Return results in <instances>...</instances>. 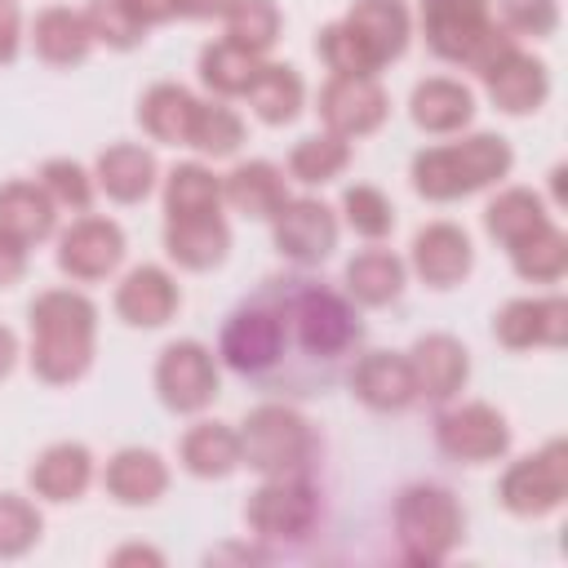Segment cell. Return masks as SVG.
I'll list each match as a JSON object with an SVG mask.
<instances>
[{
    "label": "cell",
    "instance_id": "1",
    "mask_svg": "<svg viewBox=\"0 0 568 568\" xmlns=\"http://www.w3.org/2000/svg\"><path fill=\"white\" fill-rule=\"evenodd\" d=\"M364 346L346 293L315 275L262 280L222 324L217 351L231 373L271 395H315L342 382Z\"/></svg>",
    "mask_w": 568,
    "mask_h": 568
},
{
    "label": "cell",
    "instance_id": "2",
    "mask_svg": "<svg viewBox=\"0 0 568 568\" xmlns=\"http://www.w3.org/2000/svg\"><path fill=\"white\" fill-rule=\"evenodd\" d=\"M93 359V302L71 288L31 302V368L44 382H75Z\"/></svg>",
    "mask_w": 568,
    "mask_h": 568
},
{
    "label": "cell",
    "instance_id": "3",
    "mask_svg": "<svg viewBox=\"0 0 568 568\" xmlns=\"http://www.w3.org/2000/svg\"><path fill=\"white\" fill-rule=\"evenodd\" d=\"M510 169V146L497 133H475L453 146H430L413 160V186L426 200H457L470 195Z\"/></svg>",
    "mask_w": 568,
    "mask_h": 568
},
{
    "label": "cell",
    "instance_id": "4",
    "mask_svg": "<svg viewBox=\"0 0 568 568\" xmlns=\"http://www.w3.org/2000/svg\"><path fill=\"white\" fill-rule=\"evenodd\" d=\"M426 44L448 62H470L479 75L506 58L515 44L506 31L493 27L488 0H422Z\"/></svg>",
    "mask_w": 568,
    "mask_h": 568
},
{
    "label": "cell",
    "instance_id": "5",
    "mask_svg": "<svg viewBox=\"0 0 568 568\" xmlns=\"http://www.w3.org/2000/svg\"><path fill=\"white\" fill-rule=\"evenodd\" d=\"M311 457H315V435L297 413L280 404H262L248 413L240 430V462L266 475H302Z\"/></svg>",
    "mask_w": 568,
    "mask_h": 568
},
{
    "label": "cell",
    "instance_id": "6",
    "mask_svg": "<svg viewBox=\"0 0 568 568\" xmlns=\"http://www.w3.org/2000/svg\"><path fill=\"white\" fill-rule=\"evenodd\" d=\"M395 532H399V546L408 559L435 564L462 537V510L444 488L417 484V488L399 493V501H395Z\"/></svg>",
    "mask_w": 568,
    "mask_h": 568
},
{
    "label": "cell",
    "instance_id": "7",
    "mask_svg": "<svg viewBox=\"0 0 568 568\" xmlns=\"http://www.w3.org/2000/svg\"><path fill=\"white\" fill-rule=\"evenodd\" d=\"M248 528L266 541H293V537H306L320 519V493L302 479V475H275L271 484H262L253 497H248V510H244Z\"/></svg>",
    "mask_w": 568,
    "mask_h": 568
},
{
    "label": "cell",
    "instance_id": "8",
    "mask_svg": "<svg viewBox=\"0 0 568 568\" xmlns=\"http://www.w3.org/2000/svg\"><path fill=\"white\" fill-rule=\"evenodd\" d=\"M155 386H160V399H164L173 413H195V408H204V404L217 395L213 355H209L200 342H173V346H164V355H160V364H155Z\"/></svg>",
    "mask_w": 568,
    "mask_h": 568
},
{
    "label": "cell",
    "instance_id": "9",
    "mask_svg": "<svg viewBox=\"0 0 568 568\" xmlns=\"http://www.w3.org/2000/svg\"><path fill=\"white\" fill-rule=\"evenodd\" d=\"M320 115L337 138H355L386 120V93L373 75H333L320 89Z\"/></svg>",
    "mask_w": 568,
    "mask_h": 568
},
{
    "label": "cell",
    "instance_id": "10",
    "mask_svg": "<svg viewBox=\"0 0 568 568\" xmlns=\"http://www.w3.org/2000/svg\"><path fill=\"white\" fill-rule=\"evenodd\" d=\"M435 439L457 462H493L497 453H506L510 430H506L501 413H493L488 404H466V408L439 417Z\"/></svg>",
    "mask_w": 568,
    "mask_h": 568
},
{
    "label": "cell",
    "instance_id": "11",
    "mask_svg": "<svg viewBox=\"0 0 568 568\" xmlns=\"http://www.w3.org/2000/svg\"><path fill=\"white\" fill-rule=\"evenodd\" d=\"M120 257H124V231L106 217H80L58 244V266L75 280H102L120 266Z\"/></svg>",
    "mask_w": 568,
    "mask_h": 568
},
{
    "label": "cell",
    "instance_id": "12",
    "mask_svg": "<svg viewBox=\"0 0 568 568\" xmlns=\"http://www.w3.org/2000/svg\"><path fill=\"white\" fill-rule=\"evenodd\" d=\"M337 244V222L320 200H284L275 213V248L293 262H320Z\"/></svg>",
    "mask_w": 568,
    "mask_h": 568
},
{
    "label": "cell",
    "instance_id": "13",
    "mask_svg": "<svg viewBox=\"0 0 568 568\" xmlns=\"http://www.w3.org/2000/svg\"><path fill=\"white\" fill-rule=\"evenodd\" d=\"M564 444H550L537 457H524L506 479H501V497L510 510L519 515H541L550 506H559L564 497Z\"/></svg>",
    "mask_w": 568,
    "mask_h": 568
},
{
    "label": "cell",
    "instance_id": "14",
    "mask_svg": "<svg viewBox=\"0 0 568 568\" xmlns=\"http://www.w3.org/2000/svg\"><path fill=\"white\" fill-rule=\"evenodd\" d=\"M351 382H355V395L373 408H408L417 399V377H413V364L408 355H395V351H373V355H359L355 368H351Z\"/></svg>",
    "mask_w": 568,
    "mask_h": 568
},
{
    "label": "cell",
    "instance_id": "15",
    "mask_svg": "<svg viewBox=\"0 0 568 568\" xmlns=\"http://www.w3.org/2000/svg\"><path fill=\"white\" fill-rule=\"evenodd\" d=\"M470 257H475L470 253V240L453 222H435V226L417 231V240H413V266L435 288H453L457 280H466Z\"/></svg>",
    "mask_w": 568,
    "mask_h": 568
},
{
    "label": "cell",
    "instance_id": "16",
    "mask_svg": "<svg viewBox=\"0 0 568 568\" xmlns=\"http://www.w3.org/2000/svg\"><path fill=\"white\" fill-rule=\"evenodd\" d=\"M484 80H488L493 102H497L501 111H510V115L537 111V106L546 102V89H550L546 67L532 62V58H524L519 49H510L506 58H497V62L484 71Z\"/></svg>",
    "mask_w": 568,
    "mask_h": 568
},
{
    "label": "cell",
    "instance_id": "17",
    "mask_svg": "<svg viewBox=\"0 0 568 568\" xmlns=\"http://www.w3.org/2000/svg\"><path fill=\"white\" fill-rule=\"evenodd\" d=\"M231 231L217 213H195V217H169L164 226V248L173 262L191 266V271H209L226 257Z\"/></svg>",
    "mask_w": 568,
    "mask_h": 568
},
{
    "label": "cell",
    "instance_id": "18",
    "mask_svg": "<svg viewBox=\"0 0 568 568\" xmlns=\"http://www.w3.org/2000/svg\"><path fill=\"white\" fill-rule=\"evenodd\" d=\"M115 311L138 328L169 324V315L178 311V284L160 266H138L124 275L120 293H115Z\"/></svg>",
    "mask_w": 568,
    "mask_h": 568
},
{
    "label": "cell",
    "instance_id": "19",
    "mask_svg": "<svg viewBox=\"0 0 568 568\" xmlns=\"http://www.w3.org/2000/svg\"><path fill=\"white\" fill-rule=\"evenodd\" d=\"M497 337L506 346H532V342H550L559 346L568 333V306L559 297H519L497 315Z\"/></svg>",
    "mask_w": 568,
    "mask_h": 568
},
{
    "label": "cell",
    "instance_id": "20",
    "mask_svg": "<svg viewBox=\"0 0 568 568\" xmlns=\"http://www.w3.org/2000/svg\"><path fill=\"white\" fill-rule=\"evenodd\" d=\"M408 364H413V377H417V395H426V399H448V395H457V386L466 382V368H470L462 342H453L448 333L422 337V342L413 346Z\"/></svg>",
    "mask_w": 568,
    "mask_h": 568
},
{
    "label": "cell",
    "instance_id": "21",
    "mask_svg": "<svg viewBox=\"0 0 568 568\" xmlns=\"http://www.w3.org/2000/svg\"><path fill=\"white\" fill-rule=\"evenodd\" d=\"M342 22L359 31V40L377 53V62L399 58L408 44V9L399 0H355Z\"/></svg>",
    "mask_w": 568,
    "mask_h": 568
},
{
    "label": "cell",
    "instance_id": "22",
    "mask_svg": "<svg viewBox=\"0 0 568 568\" xmlns=\"http://www.w3.org/2000/svg\"><path fill=\"white\" fill-rule=\"evenodd\" d=\"M93 457L84 444H53L36 466H31V488L49 501H71L89 488Z\"/></svg>",
    "mask_w": 568,
    "mask_h": 568
},
{
    "label": "cell",
    "instance_id": "23",
    "mask_svg": "<svg viewBox=\"0 0 568 568\" xmlns=\"http://www.w3.org/2000/svg\"><path fill=\"white\" fill-rule=\"evenodd\" d=\"M98 182H102V191L111 200L133 204L155 182V155L142 151V146H133V142H115V146H106L98 155Z\"/></svg>",
    "mask_w": 568,
    "mask_h": 568
},
{
    "label": "cell",
    "instance_id": "24",
    "mask_svg": "<svg viewBox=\"0 0 568 568\" xmlns=\"http://www.w3.org/2000/svg\"><path fill=\"white\" fill-rule=\"evenodd\" d=\"M222 195L244 213V217H275L280 209H284V173L275 169V164H266V160H248V164H240L231 178H226V186H222Z\"/></svg>",
    "mask_w": 568,
    "mask_h": 568
},
{
    "label": "cell",
    "instance_id": "25",
    "mask_svg": "<svg viewBox=\"0 0 568 568\" xmlns=\"http://www.w3.org/2000/svg\"><path fill=\"white\" fill-rule=\"evenodd\" d=\"M404 288V262L390 248H364L346 262V293L364 306H386Z\"/></svg>",
    "mask_w": 568,
    "mask_h": 568
},
{
    "label": "cell",
    "instance_id": "26",
    "mask_svg": "<svg viewBox=\"0 0 568 568\" xmlns=\"http://www.w3.org/2000/svg\"><path fill=\"white\" fill-rule=\"evenodd\" d=\"M0 231H9L22 244H36L53 231V200L36 182H9L0 186Z\"/></svg>",
    "mask_w": 568,
    "mask_h": 568
},
{
    "label": "cell",
    "instance_id": "27",
    "mask_svg": "<svg viewBox=\"0 0 568 568\" xmlns=\"http://www.w3.org/2000/svg\"><path fill=\"white\" fill-rule=\"evenodd\" d=\"M164 484H169V470H164V462L151 448H124L106 466V493L129 501V506L155 501L164 493Z\"/></svg>",
    "mask_w": 568,
    "mask_h": 568
},
{
    "label": "cell",
    "instance_id": "28",
    "mask_svg": "<svg viewBox=\"0 0 568 568\" xmlns=\"http://www.w3.org/2000/svg\"><path fill=\"white\" fill-rule=\"evenodd\" d=\"M31 40H36V53L53 67H71V62H84L93 36L84 27V13H71V9H44L31 27Z\"/></svg>",
    "mask_w": 568,
    "mask_h": 568
},
{
    "label": "cell",
    "instance_id": "29",
    "mask_svg": "<svg viewBox=\"0 0 568 568\" xmlns=\"http://www.w3.org/2000/svg\"><path fill=\"white\" fill-rule=\"evenodd\" d=\"M195 98L182 89V84H155L142 106H138V120L151 138L160 142H191V124H195Z\"/></svg>",
    "mask_w": 568,
    "mask_h": 568
},
{
    "label": "cell",
    "instance_id": "30",
    "mask_svg": "<svg viewBox=\"0 0 568 568\" xmlns=\"http://www.w3.org/2000/svg\"><path fill=\"white\" fill-rule=\"evenodd\" d=\"M182 466L191 475H204V479H217V475H231L240 466V435L226 430L222 422H200L186 430L182 439Z\"/></svg>",
    "mask_w": 568,
    "mask_h": 568
},
{
    "label": "cell",
    "instance_id": "31",
    "mask_svg": "<svg viewBox=\"0 0 568 568\" xmlns=\"http://www.w3.org/2000/svg\"><path fill=\"white\" fill-rule=\"evenodd\" d=\"M244 98H248V106H253L266 124H288V120L302 111V80H297L293 67L271 62V67H257V75H253V84L244 89Z\"/></svg>",
    "mask_w": 568,
    "mask_h": 568
},
{
    "label": "cell",
    "instance_id": "32",
    "mask_svg": "<svg viewBox=\"0 0 568 568\" xmlns=\"http://www.w3.org/2000/svg\"><path fill=\"white\" fill-rule=\"evenodd\" d=\"M475 102L457 80H426L413 89V120L430 133H453L470 120Z\"/></svg>",
    "mask_w": 568,
    "mask_h": 568
},
{
    "label": "cell",
    "instance_id": "33",
    "mask_svg": "<svg viewBox=\"0 0 568 568\" xmlns=\"http://www.w3.org/2000/svg\"><path fill=\"white\" fill-rule=\"evenodd\" d=\"M222 186L204 164H178L164 186V213L169 217H195V213H217Z\"/></svg>",
    "mask_w": 568,
    "mask_h": 568
},
{
    "label": "cell",
    "instance_id": "34",
    "mask_svg": "<svg viewBox=\"0 0 568 568\" xmlns=\"http://www.w3.org/2000/svg\"><path fill=\"white\" fill-rule=\"evenodd\" d=\"M484 226L493 240H501L506 248H515L519 240H528L537 226H546V213H541V200L532 191H506L488 204L484 213Z\"/></svg>",
    "mask_w": 568,
    "mask_h": 568
},
{
    "label": "cell",
    "instance_id": "35",
    "mask_svg": "<svg viewBox=\"0 0 568 568\" xmlns=\"http://www.w3.org/2000/svg\"><path fill=\"white\" fill-rule=\"evenodd\" d=\"M257 67H262L257 53H248V49H240V44H231V40H217V44H209V49L200 53V75H204V84L217 89V93H244V89L253 84Z\"/></svg>",
    "mask_w": 568,
    "mask_h": 568
},
{
    "label": "cell",
    "instance_id": "36",
    "mask_svg": "<svg viewBox=\"0 0 568 568\" xmlns=\"http://www.w3.org/2000/svg\"><path fill=\"white\" fill-rule=\"evenodd\" d=\"M226 36H231V44H240L248 53L271 49L275 36H280V9H275V0H231V9H226Z\"/></svg>",
    "mask_w": 568,
    "mask_h": 568
},
{
    "label": "cell",
    "instance_id": "37",
    "mask_svg": "<svg viewBox=\"0 0 568 568\" xmlns=\"http://www.w3.org/2000/svg\"><path fill=\"white\" fill-rule=\"evenodd\" d=\"M351 160V146L337 138V133H324V138H302L288 155V173L297 182H328L346 169Z\"/></svg>",
    "mask_w": 568,
    "mask_h": 568
},
{
    "label": "cell",
    "instance_id": "38",
    "mask_svg": "<svg viewBox=\"0 0 568 568\" xmlns=\"http://www.w3.org/2000/svg\"><path fill=\"white\" fill-rule=\"evenodd\" d=\"M320 58H324L337 75H373V71L382 67L377 53L359 40V31H355L351 22H333V27L320 31Z\"/></svg>",
    "mask_w": 568,
    "mask_h": 568
},
{
    "label": "cell",
    "instance_id": "39",
    "mask_svg": "<svg viewBox=\"0 0 568 568\" xmlns=\"http://www.w3.org/2000/svg\"><path fill=\"white\" fill-rule=\"evenodd\" d=\"M84 27L93 40H106L111 49H133L146 36V22L129 9V0H89Z\"/></svg>",
    "mask_w": 568,
    "mask_h": 568
},
{
    "label": "cell",
    "instance_id": "40",
    "mask_svg": "<svg viewBox=\"0 0 568 568\" xmlns=\"http://www.w3.org/2000/svg\"><path fill=\"white\" fill-rule=\"evenodd\" d=\"M240 142H244V124L231 106H222V102H200L195 106V124H191L186 146H200L204 155H231Z\"/></svg>",
    "mask_w": 568,
    "mask_h": 568
},
{
    "label": "cell",
    "instance_id": "41",
    "mask_svg": "<svg viewBox=\"0 0 568 568\" xmlns=\"http://www.w3.org/2000/svg\"><path fill=\"white\" fill-rule=\"evenodd\" d=\"M510 253H515V271H519L524 280H559V271H564V262H568L564 235H559L550 222L537 226L528 240H519Z\"/></svg>",
    "mask_w": 568,
    "mask_h": 568
},
{
    "label": "cell",
    "instance_id": "42",
    "mask_svg": "<svg viewBox=\"0 0 568 568\" xmlns=\"http://www.w3.org/2000/svg\"><path fill=\"white\" fill-rule=\"evenodd\" d=\"M342 209H346V222L368 240H382L395 226V209L377 186H346Z\"/></svg>",
    "mask_w": 568,
    "mask_h": 568
},
{
    "label": "cell",
    "instance_id": "43",
    "mask_svg": "<svg viewBox=\"0 0 568 568\" xmlns=\"http://www.w3.org/2000/svg\"><path fill=\"white\" fill-rule=\"evenodd\" d=\"M40 186L49 191L53 204H71V209H89L93 204V182L75 160H49L40 169Z\"/></svg>",
    "mask_w": 568,
    "mask_h": 568
},
{
    "label": "cell",
    "instance_id": "44",
    "mask_svg": "<svg viewBox=\"0 0 568 568\" xmlns=\"http://www.w3.org/2000/svg\"><path fill=\"white\" fill-rule=\"evenodd\" d=\"M40 537V515L13 493H0V555H22Z\"/></svg>",
    "mask_w": 568,
    "mask_h": 568
},
{
    "label": "cell",
    "instance_id": "45",
    "mask_svg": "<svg viewBox=\"0 0 568 568\" xmlns=\"http://www.w3.org/2000/svg\"><path fill=\"white\" fill-rule=\"evenodd\" d=\"M501 18L519 36H550L559 27V4L555 0H501Z\"/></svg>",
    "mask_w": 568,
    "mask_h": 568
},
{
    "label": "cell",
    "instance_id": "46",
    "mask_svg": "<svg viewBox=\"0 0 568 568\" xmlns=\"http://www.w3.org/2000/svg\"><path fill=\"white\" fill-rule=\"evenodd\" d=\"M22 271H27V244H22V240H13L9 231H0V288L18 284V280H22Z\"/></svg>",
    "mask_w": 568,
    "mask_h": 568
},
{
    "label": "cell",
    "instance_id": "47",
    "mask_svg": "<svg viewBox=\"0 0 568 568\" xmlns=\"http://www.w3.org/2000/svg\"><path fill=\"white\" fill-rule=\"evenodd\" d=\"M18 53V4L0 0V62H9Z\"/></svg>",
    "mask_w": 568,
    "mask_h": 568
},
{
    "label": "cell",
    "instance_id": "48",
    "mask_svg": "<svg viewBox=\"0 0 568 568\" xmlns=\"http://www.w3.org/2000/svg\"><path fill=\"white\" fill-rule=\"evenodd\" d=\"M129 9L151 27V22H164V18H173L178 13V4L173 0H129Z\"/></svg>",
    "mask_w": 568,
    "mask_h": 568
},
{
    "label": "cell",
    "instance_id": "49",
    "mask_svg": "<svg viewBox=\"0 0 568 568\" xmlns=\"http://www.w3.org/2000/svg\"><path fill=\"white\" fill-rule=\"evenodd\" d=\"M173 4L186 18H213V13H226L231 9V0H173Z\"/></svg>",
    "mask_w": 568,
    "mask_h": 568
},
{
    "label": "cell",
    "instance_id": "50",
    "mask_svg": "<svg viewBox=\"0 0 568 568\" xmlns=\"http://www.w3.org/2000/svg\"><path fill=\"white\" fill-rule=\"evenodd\" d=\"M13 355H18V342H13L9 328H0V377L13 368Z\"/></svg>",
    "mask_w": 568,
    "mask_h": 568
}]
</instances>
